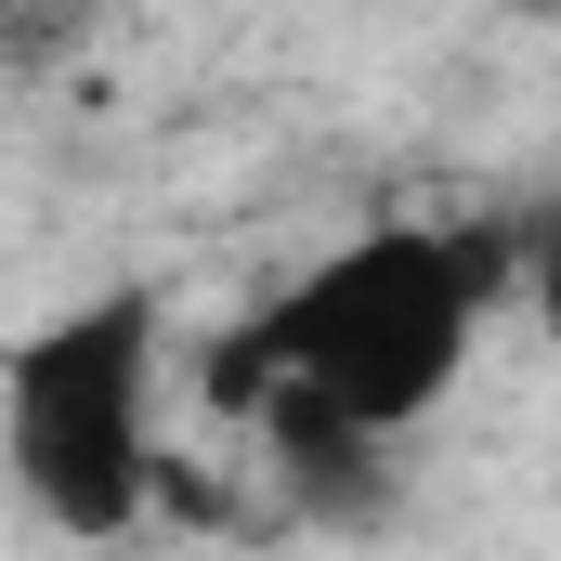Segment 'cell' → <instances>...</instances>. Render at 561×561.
Instances as JSON below:
<instances>
[{"mask_svg": "<svg viewBox=\"0 0 561 561\" xmlns=\"http://www.w3.org/2000/svg\"><path fill=\"white\" fill-rule=\"evenodd\" d=\"M510 275H523L510 222H366L353 249H327L275 313H249L209 353V392L249 405L287 496L366 510L379 457L457 392Z\"/></svg>", "mask_w": 561, "mask_h": 561, "instance_id": "cell-1", "label": "cell"}, {"mask_svg": "<svg viewBox=\"0 0 561 561\" xmlns=\"http://www.w3.org/2000/svg\"><path fill=\"white\" fill-rule=\"evenodd\" d=\"M0 470L79 549L131 536L157 510L170 457H157V300L144 287H105L79 313H39L0 353Z\"/></svg>", "mask_w": 561, "mask_h": 561, "instance_id": "cell-2", "label": "cell"}]
</instances>
